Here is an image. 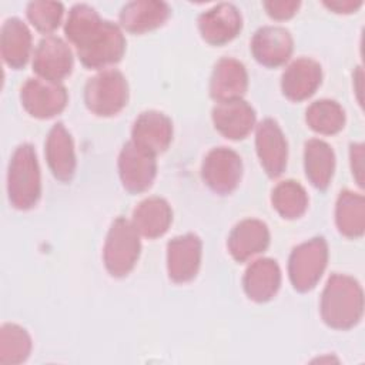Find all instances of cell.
Returning <instances> with one entry per match:
<instances>
[{"instance_id": "cell-10", "label": "cell", "mask_w": 365, "mask_h": 365, "mask_svg": "<svg viewBox=\"0 0 365 365\" xmlns=\"http://www.w3.org/2000/svg\"><path fill=\"white\" fill-rule=\"evenodd\" d=\"M73 68V53L67 43L56 36H47L40 40L34 57L33 70L40 78L60 83Z\"/></svg>"}, {"instance_id": "cell-31", "label": "cell", "mask_w": 365, "mask_h": 365, "mask_svg": "<svg viewBox=\"0 0 365 365\" xmlns=\"http://www.w3.org/2000/svg\"><path fill=\"white\" fill-rule=\"evenodd\" d=\"M301 3L299 1H295V0H291V1H285V0H281V1H264V7L267 10V13L275 19V20H287V19H291L297 10L299 9Z\"/></svg>"}, {"instance_id": "cell-17", "label": "cell", "mask_w": 365, "mask_h": 365, "mask_svg": "<svg viewBox=\"0 0 365 365\" xmlns=\"http://www.w3.org/2000/svg\"><path fill=\"white\" fill-rule=\"evenodd\" d=\"M212 123L225 138L241 140L251 133L255 124V111L241 98L221 101L212 108Z\"/></svg>"}, {"instance_id": "cell-21", "label": "cell", "mask_w": 365, "mask_h": 365, "mask_svg": "<svg viewBox=\"0 0 365 365\" xmlns=\"http://www.w3.org/2000/svg\"><path fill=\"white\" fill-rule=\"evenodd\" d=\"M170 7L164 1L135 0L127 3L120 11V26L130 33L141 34L165 23Z\"/></svg>"}, {"instance_id": "cell-20", "label": "cell", "mask_w": 365, "mask_h": 365, "mask_svg": "<svg viewBox=\"0 0 365 365\" xmlns=\"http://www.w3.org/2000/svg\"><path fill=\"white\" fill-rule=\"evenodd\" d=\"M46 160L53 175L63 182H68L76 171L74 144L67 128L57 123L48 131L46 140Z\"/></svg>"}, {"instance_id": "cell-4", "label": "cell", "mask_w": 365, "mask_h": 365, "mask_svg": "<svg viewBox=\"0 0 365 365\" xmlns=\"http://www.w3.org/2000/svg\"><path fill=\"white\" fill-rule=\"evenodd\" d=\"M141 251V242L133 222L120 217L107 234L103 258L107 271L113 277H125L135 265Z\"/></svg>"}, {"instance_id": "cell-2", "label": "cell", "mask_w": 365, "mask_h": 365, "mask_svg": "<svg viewBox=\"0 0 365 365\" xmlns=\"http://www.w3.org/2000/svg\"><path fill=\"white\" fill-rule=\"evenodd\" d=\"M364 314V292L359 282L344 274H332L322 291L321 317L334 329L355 327Z\"/></svg>"}, {"instance_id": "cell-13", "label": "cell", "mask_w": 365, "mask_h": 365, "mask_svg": "<svg viewBox=\"0 0 365 365\" xmlns=\"http://www.w3.org/2000/svg\"><path fill=\"white\" fill-rule=\"evenodd\" d=\"M241 13L231 3H220L198 17L201 37L212 46H222L231 41L241 31Z\"/></svg>"}, {"instance_id": "cell-27", "label": "cell", "mask_w": 365, "mask_h": 365, "mask_svg": "<svg viewBox=\"0 0 365 365\" xmlns=\"http://www.w3.org/2000/svg\"><path fill=\"white\" fill-rule=\"evenodd\" d=\"M271 201L277 212L287 220L299 218L308 207V195L305 188L294 180L279 182L272 190Z\"/></svg>"}, {"instance_id": "cell-11", "label": "cell", "mask_w": 365, "mask_h": 365, "mask_svg": "<svg viewBox=\"0 0 365 365\" xmlns=\"http://www.w3.org/2000/svg\"><path fill=\"white\" fill-rule=\"evenodd\" d=\"M255 147L265 173L272 178L281 175L287 167L288 145L284 133L275 120L265 118L258 124Z\"/></svg>"}, {"instance_id": "cell-28", "label": "cell", "mask_w": 365, "mask_h": 365, "mask_svg": "<svg viewBox=\"0 0 365 365\" xmlns=\"http://www.w3.org/2000/svg\"><path fill=\"white\" fill-rule=\"evenodd\" d=\"M305 118L314 131L331 135L344 128L345 111L334 100H318L307 108Z\"/></svg>"}, {"instance_id": "cell-5", "label": "cell", "mask_w": 365, "mask_h": 365, "mask_svg": "<svg viewBox=\"0 0 365 365\" xmlns=\"http://www.w3.org/2000/svg\"><path fill=\"white\" fill-rule=\"evenodd\" d=\"M87 108L101 117L121 111L128 101V84L123 73L114 68L103 70L91 77L84 88Z\"/></svg>"}, {"instance_id": "cell-26", "label": "cell", "mask_w": 365, "mask_h": 365, "mask_svg": "<svg viewBox=\"0 0 365 365\" xmlns=\"http://www.w3.org/2000/svg\"><path fill=\"white\" fill-rule=\"evenodd\" d=\"M335 222L348 238H359L365 231V198L352 191H342L336 200Z\"/></svg>"}, {"instance_id": "cell-7", "label": "cell", "mask_w": 365, "mask_h": 365, "mask_svg": "<svg viewBox=\"0 0 365 365\" xmlns=\"http://www.w3.org/2000/svg\"><path fill=\"white\" fill-rule=\"evenodd\" d=\"M157 173L155 155L128 141L118 155V174L123 187L138 194L151 187Z\"/></svg>"}, {"instance_id": "cell-30", "label": "cell", "mask_w": 365, "mask_h": 365, "mask_svg": "<svg viewBox=\"0 0 365 365\" xmlns=\"http://www.w3.org/2000/svg\"><path fill=\"white\" fill-rule=\"evenodd\" d=\"M64 9L58 1H31L27 4V17L30 23L41 33H51L61 21Z\"/></svg>"}, {"instance_id": "cell-18", "label": "cell", "mask_w": 365, "mask_h": 365, "mask_svg": "<svg viewBox=\"0 0 365 365\" xmlns=\"http://www.w3.org/2000/svg\"><path fill=\"white\" fill-rule=\"evenodd\" d=\"M248 87V74L244 64L235 58H221L211 74L210 94L218 103L241 98Z\"/></svg>"}, {"instance_id": "cell-22", "label": "cell", "mask_w": 365, "mask_h": 365, "mask_svg": "<svg viewBox=\"0 0 365 365\" xmlns=\"http://www.w3.org/2000/svg\"><path fill=\"white\" fill-rule=\"evenodd\" d=\"M244 291L255 302L269 301L281 285V269L277 261L261 258L254 261L244 274Z\"/></svg>"}, {"instance_id": "cell-32", "label": "cell", "mask_w": 365, "mask_h": 365, "mask_svg": "<svg viewBox=\"0 0 365 365\" xmlns=\"http://www.w3.org/2000/svg\"><path fill=\"white\" fill-rule=\"evenodd\" d=\"M351 157V168L352 175L355 177L359 187L364 185V145L362 144H352L349 150Z\"/></svg>"}, {"instance_id": "cell-16", "label": "cell", "mask_w": 365, "mask_h": 365, "mask_svg": "<svg viewBox=\"0 0 365 365\" xmlns=\"http://www.w3.org/2000/svg\"><path fill=\"white\" fill-rule=\"evenodd\" d=\"M322 81V68L318 61L301 57L292 61L284 71L281 88L291 101H302L311 97Z\"/></svg>"}, {"instance_id": "cell-14", "label": "cell", "mask_w": 365, "mask_h": 365, "mask_svg": "<svg viewBox=\"0 0 365 365\" xmlns=\"http://www.w3.org/2000/svg\"><path fill=\"white\" fill-rule=\"evenodd\" d=\"M294 41L288 30L278 26H265L255 31L251 51L255 60L265 67H278L288 61Z\"/></svg>"}, {"instance_id": "cell-12", "label": "cell", "mask_w": 365, "mask_h": 365, "mask_svg": "<svg viewBox=\"0 0 365 365\" xmlns=\"http://www.w3.org/2000/svg\"><path fill=\"white\" fill-rule=\"evenodd\" d=\"M202 244L195 234H184L167 244V269L174 282L182 284L195 278L201 264Z\"/></svg>"}, {"instance_id": "cell-19", "label": "cell", "mask_w": 365, "mask_h": 365, "mask_svg": "<svg viewBox=\"0 0 365 365\" xmlns=\"http://www.w3.org/2000/svg\"><path fill=\"white\" fill-rule=\"evenodd\" d=\"M227 244L232 258L244 262L267 250L269 244L268 227L255 218L242 220L230 232Z\"/></svg>"}, {"instance_id": "cell-29", "label": "cell", "mask_w": 365, "mask_h": 365, "mask_svg": "<svg viewBox=\"0 0 365 365\" xmlns=\"http://www.w3.org/2000/svg\"><path fill=\"white\" fill-rule=\"evenodd\" d=\"M31 351V338L16 324H4L0 329V364L17 365L24 362Z\"/></svg>"}, {"instance_id": "cell-24", "label": "cell", "mask_w": 365, "mask_h": 365, "mask_svg": "<svg viewBox=\"0 0 365 365\" xmlns=\"http://www.w3.org/2000/svg\"><path fill=\"white\" fill-rule=\"evenodd\" d=\"M0 50L4 63L11 68H20L27 63L31 50V34L20 19L11 17L3 23Z\"/></svg>"}, {"instance_id": "cell-6", "label": "cell", "mask_w": 365, "mask_h": 365, "mask_svg": "<svg viewBox=\"0 0 365 365\" xmlns=\"http://www.w3.org/2000/svg\"><path fill=\"white\" fill-rule=\"evenodd\" d=\"M328 262V244L315 237L297 245L288 261V274L292 287L299 292L312 289L322 277Z\"/></svg>"}, {"instance_id": "cell-9", "label": "cell", "mask_w": 365, "mask_h": 365, "mask_svg": "<svg viewBox=\"0 0 365 365\" xmlns=\"http://www.w3.org/2000/svg\"><path fill=\"white\" fill-rule=\"evenodd\" d=\"M67 98L64 86L44 78H29L20 93L23 107L36 118H50L61 113Z\"/></svg>"}, {"instance_id": "cell-23", "label": "cell", "mask_w": 365, "mask_h": 365, "mask_svg": "<svg viewBox=\"0 0 365 365\" xmlns=\"http://www.w3.org/2000/svg\"><path fill=\"white\" fill-rule=\"evenodd\" d=\"M171 221L173 211L168 202L160 197H150L135 207L131 222L138 234L157 238L167 232Z\"/></svg>"}, {"instance_id": "cell-8", "label": "cell", "mask_w": 365, "mask_h": 365, "mask_svg": "<svg viewBox=\"0 0 365 365\" xmlns=\"http://www.w3.org/2000/svg\"><path fill=\"white\" fill-rule=\"evenodd\" d=\"M204 182L217 194L232 192L242 175L241 157L231 148L218 147L211 150L201 168Z\"/></svg>"}, {"instance_id": "cell-33", "label": "cell", "mask_w": 365, "mask_h": 365, "mask_svg": "<svg viewBox=\"0 0 365 365\" xmlns=\"http://www.w3.org/2000/svg\"><path fill=\"white\" fill-rule=\"evenodd\" d=\"M325 7H328L329 10L335 11V13H344V14H349L356 11L361 6L362 1H352V0H345V1H325L324 3Z\"/></svg>"}, {"instance_id": "cell-25", "label": "cell", "mask_w": 365, "mask_h": 365, "mask_svg": "<svg viewBox=\"0 0 365 365\" xmlns=\"http://www.w3.org/2000/svg\"><path fill=\"white\" fill-rule=\"evenodd\" d=\"M304 165L309 182L318 190H325L335 170L334 150L322 140H308L304 150Z\"/></svg>"}, {"instance_id": "cell-1", "label": "cell", "mask_w": 365, "mask_h": 365, "mask_svg": "<svg viewBox=\"0 0 365 365\" xmlns=\"http://www.w3.org/2000/svg\"><path fill=\"white\" fill-rule=\"evenodd\" d=\"M64 31L76 46L80 61L87 68H104L121 60L125 51V38L121 29L103 20L88 4L71 7Z\"/></svg>"}, {"instance_id": "cell-15", "label": "cell", "mask_w": 365, "mask_h": 365, "mask_svg": "<svg viewBox=\"0 0 365 365\" xmlns=\"http://www.w3.org/2000/svg\"><path fill=\"white\" fill-rule=\"evenodd\" d=\"M173 140V123L160 111H144L134 121L131 141L154 155L165 151Z\"/></svg>"}, {"instance_id": "cell-3", "label": "cell", "mask_w": 365, "mask_h": 365, "mask_svg": "<svg viewBox=\"0 0 365 365\" xmlns=\"http://www.w3.org/2000/svg\"><path fill=\"white\" fill-rule=\"evenodd\" d=\"M7 194L17 210L33 208L41 194L40 167L30 144H21L11 155L7 173Z\"/></svg>"}]
</instances>
